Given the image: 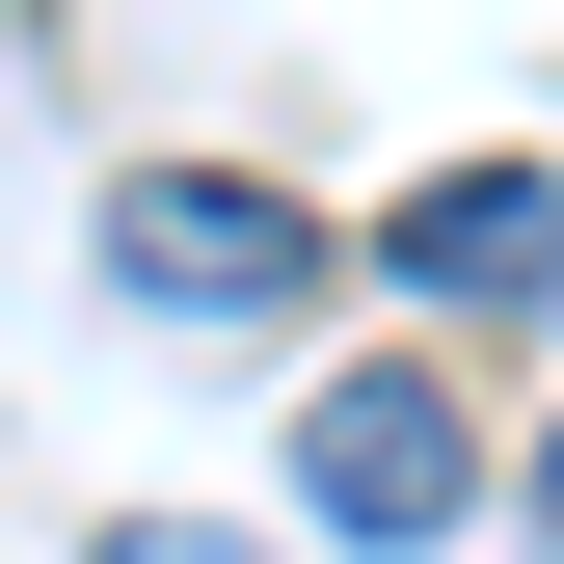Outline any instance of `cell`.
I'll use <instances>...</instances> for the list:
<instances>
[{
  "instance_id": "cell-2",
  "label": "cell",
  "mask_w": 564,
  "mask_h": 564,
  "mask_svg": "<svg viewBox=\"0 0 564 564\" xmlns=\"http://www.w3.org/2000/svg\"><path fill=\"white\" fill-rule=\"evenodd\" d=\"M296 511H323L349 564H431V538L484 511V431H457V377H403V349H377V377H323V403H296Z\"/></svg>"
},
{
  "instance_id": "cell-3",
  "label": "cell",
  "mask_w": 564,
  "mask_h": 564,
  "mask_svg": "<svg viewBox=\"0 0 564 564\" xmlns=\"http://www.w3.org/2000/svg\"><path fill=\"white\" fill-rule=\"evenodd\" d=\"M538 242H564V188H538V162L403 188V296H457V323H538Z\"/></svg>"
},
{
  "instance_id": "cell-4",
  "label": "cell",
  "mask_w": 564,
  "mask_h": 564,
  "mask_svg": "<svg viewBox=\"0 0 564 564\" xmlns=\"http://www.w3.org/2000/svg\"><path fill=\"white\" fill-rule=\"evenodd\" d=\"M82 564H269V538H216V511H82Z\"/></svg>"
},
{
  "instance_id": "cell-1",
  "label": "cell",
  "mask_w": 564,
  "mask_h": 564,
  "mask_svg": "<svg viewBox=\"0 0 564 564\" xmlns=\"http://www.w3.org/2000/svg\"><path fill=\"white\" fill-rule=\"evenodd\" d=\"M108 296H134V323H296V296H323V216H296L269 162H134V188H108Z\"/></svg>"
}]
</instances>
